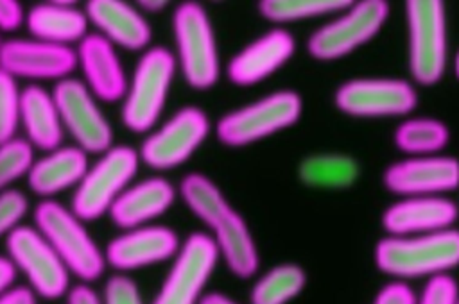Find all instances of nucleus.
<instances>
[{"instance_id":"obj_1","label":"nucleus","mask_w":459,"mask_h":304,"mask_svg":"<svg viewBox=\"0 0 459 304\" xmlns=\"http://www.w3.org/2000/svg\"><path fill=\"white\" fill-rule=\"evenodd\" d=\"M178 195L208 229L228 270L238 279L253 277L260 266L255 238L222 190L208 175L190 172L179 181Z\"/></svg>"},{"instance_id":"obj_2","label":"nucleus","mask_w":459,"mask_h":304,"mask_svg":"<svg viewBox=\"0 0 459 304\" xmlns=\"http://www.w3.org/2000/svg\"><path fill=\"white\" fill-rule=\"evenodd\" d=\"M375 265L400 281L448 274L459 265V231L385 236L375 247Z\"/></svg>"},{"instance_id":"obj_3","label":"nucleus","mask_w":459,"mask_h":304,"mask_svg":"<svg viewBox=\"0 0 459 304\" xmlns=\"http://www.w3.org/2000/svg\"><path fill=\"white\" fill-rule=\"evenodd\" d=\"M34 227L81 283L91 284L102 277L108 266L104 250L99 249L84 222L70 207L54 198H43L34 207Z\"/></svg>"},{"instance_id":"obj_4","label":"nucleus","mask_w":459,"mask_h":304,"mask_svg":"<svg viewBox=\"0 0 459 304\" xmlns=\"http://www.w3.org/2000/svg\"><path fill=\"white\" fill-rule=\"evenodd\" d=\"M176 61L185 82L197 91L213 88L221 77V57L208 11L194 0L176 5L172 13Z\"/></svg>"},{"instance_id":"obj_5","label":"nucleus","mask_w":459,"mask_h":304,"mask_svg":"<svg viewBox=\"0 0 459 304\" xmlns=\"http://www.w3.org/2000/svg\"><path fill=\"white\" fill-rule=\"evenodd\" d=\"M176 72L178 61L172 50L156 45L142 52L120 109L127 131L143 134L154 129L167 104Z\"/></svg>"},{"instance_id":"obj_6","label":"nucleus","mask_w":459,"mask_h":304,"mask_svg":"<svg viewBox=\"0 0 459 304\" xmlns=\"http://www.w3.org/2000/svg\"><path fill=\"white\" fill-rule=\"evenodd\" d=\"M301 113V97L292 89H278L222 114L215 123V138L230 148L247 147L294 125Z\"/></svg>"},{"instance_id":"obj_7","label":"nucleus","mask_w":459,"mask_h":304,"mask_svg":"<svg viewBox=\"0 0 459 304\" xmlns=\"http://www.w3.org/2000/svg\"><path fill=\"white\" fill-rule=\"evenodd\" d=\"M140 163L138 148L113 145L88 166L84 177L74 188L70 209L82 222L99 220L108 215L113 202L133 182Z\"/></svg>"},{"instance_id":"obj_8","label":"nucleus","mask_w":459,"mask_h":304,"mask_svg":"<svg viewBox=\"0 0 459 304\" xmlns=\"http://www.w3.org/2000/svg\"><path fill=\"white\" fill-rule=\"evenodd\" d=\"M210 129V116L204 109L183 106L143 138L138 148L140 159L158 172L178 168L197 152Z\"/></svg>"},{"instance_id":"obj_9","label":"nucleus","mask_w":459,"mask_h":304,"mask_svg":"<svg viewBox=\"0 0 459 304\" xmlns=\"http://www.w3.org/2000/svg\"><path fill=\"white\" fill-rule=\"evenodd\" d=\"M409 32V72L423 86L436 84L446 68V18L439 0L405 4Z\"/></svg>"},{"instance_id":"obj_10","label":"nucleus","mask_w":459,"mask_h":304,"mask_svg":"<svg viewBox=\"0 0 459 304\" xmlns=\"http://www.w3.org/2000/svg\"><path fill=\"white\" fill-rule=\"evenodd\" d=\"M7 256L36 297L59 299L70 290V270L34 225H20L5 236Z\"/></svg>"},{"instance_id":"obj_11","label":"nucleus","mask_w":459,"mask_h":304,"mask_svg":"<svg viewBox=\"0 0 459 304\" xmlns=\"http://www.w3.org/2000/svg\"><path fill=\"white\" fill-rule=\"evenodd\" d=\"M219 259V249L208 232H190L151 304H199Z\"/></svg>"},{"instance_id":"obj_12","label":"nucleus","mask_w":459,"mask_h":304,"mask_svg":"<svg viewBox=\"0 0 459 304\" xmlns=\"http://www.w3.org/2000/svg\"><path fill=\"white\" fill-rule=\"evenodd\" d=\"M389 16V4L384 0H360L337 18L316 29L307 50L314 59L333 61L373 39Z\"/></svg>"},{"instance_id":"obj_13","label":"nucleus","mask_w":459,"mask_h":304,"mask_svg":"<svg viewBox=\"0 0 459 304\" xmlns=\"http://www.w3.org/2000/svg\"><path fill=\"white\" fill-rule=\"evenodd\" d=\"M65 132L88 154H104L113 147V129L99 100L77 77L57 80L52 89Z\"/></svg>"},{"instance_id":"obj_14","label":"nucleus","mask_w":459,"mask_h":304,"mask_svg":"<svg viewBox=\"0 0 459 304\" xmlns=\"http://www.w3.org/2000/svg\"><path fill=\"white\" fill-rule=\"evenodd\" d=\"M333 100L337 109L350 116H402L414 109L418 93L405 79L362 77L341 84Z\"/></svg>"},{"instance_id":"obj_15","label":"nucleus","mask_w":459,"mask_h":304,"mask_svg":"<svg viewBox=\"0 0 459 304\" xmlns=\"http://www.w3.org/2000/svg\"><path fill=\"white\" fill-rule=\"evenodd\" d=\"M0 68L14 79L57 82L77 68V52L34 38H11L0 46Z\"/></svg>"},{"instance_id":"obj_16","label":"nucleus","mask_w":459,"mask_h":304,"mask_svg":"<svg viewBox=\"0 0 459 304\" xmlns=\"http://www.w3.org/2000/svg\"><path fill=\"white\" fill-rule=\"evenodd\" d=\"M181 247L178 232L167 225L147 224L126 229L104 249L108 266L120 274L172 259Z\"/></svg>"},{"instance_id":"obj_17","label":"nucleus","mask_w":459,"mask_h":304,"mask_svg":"<svg viewBox=\"0 0 459 304\" xmlns=\"http://www.w3.org/2000/svg\"><path fill=\"white\" fill-rule=\"evenodd\" d=\"M384 186L402 197L443 195L459 186V159L452 156H412L384 170Z\"/></svg>"},{"instance_id":"obj_18","label":"nucleus","mask_w":459,"mask_h":304,"mask_svg":"<svg viewBox=\"0 0 459 304\" xmlns=\"http://www.w3.org/2000/svg\"><path fill=\"white\" fill-rule=\"evenodd\" d=\"M296 52L294 36L274 27L240 48L226 64V77L235 86H253L278 72Z\"/></svg>"},{"instance_id":"obj_19","label":"nucleus","mask_w":459,"mask_h":304,"mask_svg":"<svg viewBox=\"0 0 459 304\" xmlns=\"http://www.w3.org/2000/svg\"><path fill=\"white\" fill-rule=\"evenodd\" d=\"M82 82L100 102H122L127 91V75L118 50L104 36L90 32L75 48Z\"/></svg>"},{"instance_id":"obj_20","label":"nucleus","mask_w":459,"mask_h":304,"mask_svg":"<svg viewBox=\"0 0 459 304\" xmlns=\"http://www.w3.org/2000/svg\"><path fill=\"white\" fill-rule=\"evenodd\" d=\"M459 216L455 202L443 195L403 197L382 215L387 236H412L452 229Z\"/></svg>"},{"instance_id":"obj_21","label":"nucleus","mask_w":459,"mask_h":304,"mask_svg":"<svg viewBox=\"0 0 459 304\" xmlns=\"http://www.w3.org/2000/svg\"><path fill=\"white\" fill-rule=\"evenodd\" d=\"M90 25L117 48L143 52L152 39V27L142 11L122 0H88L84 5Z\"/></svg>"},{"instance_id":"obj_22","label":"nucleus","mask_w":459,"mask_h":304,"mask_svg":"<svg viewBox=\"0 0 459 304\" xmlns=\"http://www.w3.org/2000/svg\"><path fill=\"white\" fill-rule=\"evenodd\" d=\"M178 190L161 177L152 175L138 182H131L109 209L111 222L120 229H133L152 224V220L165 215L176 202Z\"/></svg>"},{"instance_id":"obj_23","label":"nucleus","mask_w":459,"mask_h":304,"mask_svg":"<svg viewBox=\"0 0 459 304\" xmlns=\"http://www.w3.org/2000/svg\"><path fill=\"white\" fill-rule=\"evenodd\" d=\"M25 27L30 38L72 46L81 43L88 34L90 20L84 9H79L75 2H39L27 11Z\"/></svg>"},{"instance_id":"obj_24","label":"nucleus","mask_w":459,"mask_h":304,"mask_svg":"<svg viewBox=\"0 0 459 304\" xmlns=\"http://www.w3.org/2000/svg\"><path fill=\"white\" fill-rule=\"evenodd\" d=\"M88 166V152L77 145H61L34 161L27 173V184L38 197L52 198L68 188H75Z\"/></svg>"},{"instance_id":"obj_25","label":"nucleus","mask_w":459,"mask_h":304,"mask_svg":"<svg viewBox=\"0 0 459 304\" xmlns=\"http://www.w3.org/2000/svg\"><path fill=\"white\" fill-rule=\"evenodd\" d=\"M20 127L23 129V138L41 152H50L63 145L65 127L52 91L39 84H29L22 89Z\"/></svg>"},{"instance_id":"obj_26","label":"nucleus","mask_w":459,"mask_h":304,"mask_svg":"<svg viewBox=\"0 0 459 304\" xmlns=\"http://www.w3.org/2000/svg\"><path fill=\"white\" fill-rule=\"evenodd\" d=\"M359 163L344 154H314L299 163L301 182L312 188L341 190L351 186L359 177Z\"/></svg>"},{"instance_id":"obj_27","label":"nucleus","mask_w":459,"mask_h":304,"mask_svg":"<svg viewBox=\"0 0 459 304\" xmlns=\"http://www.w3.org/2000/svg\"><path fill=\"white\" fill-rule=\"evenodd\" d=\"M307 284L305 270L296 263H281L256 279L249 293V304H287Z\"/></svg>"},{"instance_id":"obj_28","label":"nucleus","mask_w":459,"mask_h":304,"mask_svg":"<svg viewBox=\"0 0 459 304\" xmlns=\"http://www.w3.org/2000/svg\"><path fill=\"white\" fill-rule=\"evenodd\" d=\"M448 139L450 131L437 118H409L394 131V145L411 157L439 154Z\"/></svg>"},{"instance_id":"obj_29","label":"nucleus","mask_w":459,"mask_h":304,"mask_svg":"<svg viewBox=\"0 0 459 304\" xmlns=\"http://www.w3.org/2000/svg\"><path fill=\"white\" fill-rule=\"evenodd\" d=\"M348 0H260L258 13L273 23L308 20L348 9Z\"/></svg>"},{"instance_id":"obj_30","label":"nucleus","mask_w":459,"mask_h":304,"mask_svg":"<svg viewBox=\"0 0 459 304\" xmlns=\"http://www.w3.org/2000/svg\"><path fill=\"white\" fill-rule=\"evenodd\" d=\"M34 147L22 136H14L0 143V190L27 175L34 165Z\"/></svg>"},{"instance_id":"obj_31","label":"nucleus","mask_w":459,"mask_h":304,"mask_svg":"<svg viewBox=\"0 0 459 304\" xmlns=\"http://www.w3.org/2000/svg\"><path fill=\"white\" fill-rule=\"evenodd\" d=\"M22 89L18 79L0 68V143L18 136Z\"/></svg>"},{"instance_id":"obj_32","label":"nucleus","mask_w":459,"mask_h":304,"mask_svg":"<svg viewBox=\"0 0 459 304\" xmlns=\"http://www.w3.org/2000/svg\"><path fill=\"white\" fill-rule=\"evenodd\" d=\"M27 209L29 200L20 190H0V236H7L16 227H20V222L27 215Z\"/></svg>"},{"instance_id":"obj_33","label":"nucleus","mask_w":459,"mask_h":304,"mask_svg":"<svg viewBox=\"0 0 459 304\" xmlns=\"http://www.w3.org/2000/svg\"><path fill=\"white\" fill-rule=\"evenodd\" d=\"M416 304H459V284L450 274L429 277Z\"/></svg>"},{"instance_id":"obj_34","label":"nucleus","mask_w":459,"mask_h":304,"mask_svg":"<svg viewBox=\"0 0 459 304\" xmlns=\"http://www.w3.org/2000/svg\"><path fill=\"white\" fill-rule=\"evenodd\" d=\"M102 300L104 304H143L138 284L124 274H115L106 281Z\"/></svg>"},{"instance_id":"obj_35","label":"nucleus","mask_w":459,"mask_h":304,"mask_svg":"<svg viewBox=\"0 0 459 304\" xmlns=\"http://www.w3.org/2000/svg\"><path fill=\"white\" fill-rule=\"evenodd\" d=\"M373 304H416V293L407 283L394 279L380 288Z\"/></svg>"},{"instance_id":"obj_36","label":"nucleus","mask_w":459,"mask_h":304,"mask_svg":"<svg viewBox=\"0 0 459 304\" xmlns=\"http://www.w3.org/2000/svg\"><path fill=\"white\" fill-rule=\"evenodd\" d=\"M27 13L18 0H0V32H14L25 25Z\"/></svg>"},{"instance_id":"obj_37","label":"nucleus","mask_w":459,"mask_h":304,"mask_svg":"<svg viewBox=\"0 0 459 304\" xmlns=\"http://www.w3.org/2000/svg\"><path fill=\"white\" fill-rule=\"evenodd\" d=\"M66 304H104V300L88 283H79L68 290Z\"/></svg>"},{"instance_id":"obj_38","label":"nucleus","mask_w":459,"mask_h":304,"mask_svg":"<svg viewBox=\"0 0 459 304\" xmlns=\"http://www.w3.org/2000/svg\"><path fill=\"white\" fill-rule=\"evenodd\" d=\"M18 270L9 256H0V297L14 288Z\"/></svg>"},{"instance_id":"obj_39","label":"nucleus","mask_w":459,"mask_h":304,"mask_svg":"<svg viewBox=\"0 0 459 304\" xmlns=\"http://www.w3.org/2000/svg\"><path fill=\"white\" fill-rule=\"evenodd\" d=\"M0 304H36V293L29 286H14L0 297Z\"/></svg>"},{"instance_id":"obj_40","label":"nucleus","mask_w":459,"mask_h":304,"mask_svg":"<svg viewBox=\"0 0 459 304\" xmlns=\"http://www.w3.org/2000/svg\"><path fill=\"white\" fill-rule=\"evenodd\" d=\"M199 304H238L235 302L231 297H228L226 293L221 291H206L201 299Z\"/></svg>"},{"instance_id":"obj_41","label":"nucleus","mask_w":459,"mask_h":304,"mask_svg":"<svg viewBox=\"0 0 459 304\" xmlns=\"http://www.w3.org/2000/svg\"><path fill=\"white\" fill-rule=\"evenodd\" d=\"M165 5H167L165 0H140V2H138V9L151 11V13H156V11L165 9Z\"/></svg>"},{"instance_id":"obj_42","label":"nucleus","mask_w":459,"mask_h":304,"mask_svg":"<svg viewBox=\"0 0 459 304\" xmlns=\"http://www.w3.org/2000/svg\"><path fill=\"white\" fill-rule=\"evenodd\" d=\"M454 72H455V75H457V79H459V52H457L455 61H454Z\"/></svg>"},{"instance_id":"obj_43","label":"nucleus","mask_w":459,"mask_h":304,"mask_svg":"<svg viewBox=\"0 0 459 304\" xmlns=\"http://www.w3.org/2000/svg\"><path fill=\"white\" fill-rule=\"evenodd\" d=\"M2 43H4V39H2V38H0V46H2Z\"/></svg>"}]
</instances>
